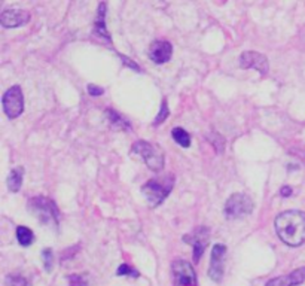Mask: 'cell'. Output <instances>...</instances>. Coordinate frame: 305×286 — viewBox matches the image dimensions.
Returning <instances> with one entry per match:
<instances>
[{
  "mask_svg": "<svg viewBox=\"0 0 305 286\" xmlns=\"http://www.w3.org/2000/svg\"><path fill=\"white\" fill-rule=\"evenodd\" d=\"M42 259H44V264H45V270H46V271H51V270H52V262H54L52 249H44V252H42Z\"/></svg>",
  "mask_w": 305,
  "mask_h": 286,
  "instance_id": "obj_20",
  "label": "cell"
},
{
  "mask_svg": "<svg viewBox=\"0 0 305 286\" xmlns=\"http://www.w3.org/2000/svg\"><path fill=\"white\" fill-rule=\"evenodd\" d=\"M274 227L280 240L289 246L305 243V213L300 210H286L276 218Z\"/></svg>",
  "mask_w": 305,
  "mask_h": 286,
  "instance_id": "obj_1",
  "label": "cell"
},
{
  "mask_svg": "<svg viewBox=\"0 0 305 286\" xmlns=\"http://www.w3.org/2000/svg\"><path fill=\"white\" fill-rule=\"evenodd\" d=\"M305 280V267L294 270L292 273L286 276H280L276 279H271L265 286H295L301 285Z\"/></svg>",
  "mask_w": 305,
  "mask_h": 286,
  "instance_id": "obj_13",
  "label": "cell"
},
{
  "mask_svg": "<svg viewBox=\"0 0 305 286\" xmlns=\"http://www.w3.org/2000/svg\"><path fill=\"white\" fill-rule=\"evenodd\" d=\"M208 237H210V231L207 227H198L192 234L183 235V241L194 247V261L195 262H198L200 258L202 256V253L208 244Z\"/></svg>",
  "mask_w": 305,
  "mask_h": 286,
  "instance_id": "obj_8",
  "label": "cell"
},
{
  "mask_svg": "<svg viewBox=\"0 0 305 286\" xmlns=\"http://www.w3.org/2000/svg\"><path fill=\"white\" fill-rule=\"evenodd\" d=\"M172 134H173V139H174L182 148H189V146H190V136H189L188 131H184L183 128H180V127L173 128Z\"/></svg>",
  "mask_w": 305,
  "mask_h": 286,
  "instance_id": "obj_17",
  "label": "cell"
},
{
  "mask_svg": "<svg viewBox=\"0 0 305 286\" xmlns=\"http://www.w3.org/2000/svg\"><path fill=\"white\" fill-rule=\"evenodd\" d=\"M16 238H18V243L21 246H30L34 241V234L28 227L20 225L16 228Z\"/></svg>",
  "mask_w": 305,
  "mask_h": 286,
  "instance_id": "obj_16",
  "label": "cell"
},
{
  "mask_svg": "<svg viewBox=\"0 0 305 286\" xmlns=\"http://www.w3.org/2000/svg\"><path fill=\"white\" fill-rule=\"evenodd\" d=\"M106 11V5L104 3H100V8H98V20L96 21V35L97 36H102L108 42H110V36L109 33L106 32V26H104V12Z\"/></svg>",
  "mask_w": 305,
  "mask_h": 286,
  "instance_id": "obj_15",
  "label": "cell"
},
{
  "mask_svg": "<svg viewBox=\"0 0 305 286\" xmlns=\"http://www.w3.org/2000/svg\"><path fill=\"white\" fill-rule=\"evenodd\" d=\"M226 255V247L224 244H214L212 250V259L208 267V276L214 282H220L224 277V259Z\"/></svg>",
  "mask_w": 305,
  "mask_h": 286,
  "instance_id": "obj_9",
  "label": "cell"
},
{
  "mask_svg": "<svg viewBox=\"0 0 305 286\" xmlns=\"http://www.w3.org/2000/svg\"><path fill=\"white\" fill-rule=\"evenodd\" d=\"M6 285L8 286H30V282L20 276V274H10L6 277Z\"/></svg>",
  "mask_w": 305,
  "mask_h": 286,
  "instance_id": "obj_19",
  "label": "cell"
},
{
  "mask_svg": "<svg viewBox=\"0 0 305 286\" xmlns=\"http://www.w3.org/2000/svg\"><path fill=\"white\" fill-rule=\"evenodd\" d=\"M30 21V14L24 9H6L0 17V23L6 29H15Z\"/></svg>",
  "mask_w": 305,
  "mask_h": 286,
  "instance_id": "obj_11",
  "label": "cell"
},
{
  "mask_svg": "<svg viewBox=\"0 0 305 286\" xmlns=\"http://www.w3.org/2000/svg\"><path fill=\"white\" fill-rule=\"evenodd\" d=\"M22 177H24V167H15L9 173L8 177V188L12 192H18L22 185Z\"/></svg>",
  "mask_w": 305,
  "mask_h": 286,
  "instance_id": "obj_14",
  "label": "cell"
},
{
  "mask_svg": "<svg viewBox=\"0 0 305 286\" xmlns=\"http://www.w3.org/2000/svg\"><path fill=\"white\" fill-rule=\"evenodd\" d=\"M173 185H174V179L172 174L164 177H154L142 186V191L148 198V201L150 203V206L156 207L168 197V194L173 189Z\"/></svg>",
  "mask_w": 305,
  "mask_h": 286,
  "instance_id": "obj_2",
  "label": "cell"
},
{
  "mask_svg": "<svg viewBox=\"0 0 305 286\" xmlns=\"http://www.w3.org/2000/svg\"><path fill=\"white\" fill-rule=\"evenodd\" d=\"M168 106H167V102L164 100L162 102V106H161V112L158 114V116L155 118V121H154V125H160L161 122H164L166 119H167V116H168Z\"/></svg>",
  "mask_w": 305,
  "mask_h": 286,
  "instance_id": "obj_21",
  "label": "cell"
},
{
  "mask_svg": "<svg viewBox=\"0 0 305 286\" xmlns=\"http://www.w3.org/2000/svg\"><path fill=\"white\" fill-rule=\"evenodd\" d=\"M70 280V286H88L86 279L82 274H73L72 277H68Z\"/></svg>",
  "mask_w": 305,
  "mask_h": 286,
  "instance_id": "obj_23",
  "label": "cell"
},
{
  "mask_svg": "<svg viewBox=\"0 0 305 286\" xmlns=\"http://www.w3.org/2000/svg\"><path fill=\"white\" fill-rule=\"evenodd\" d=\"M173 56V47L167 41H156L149 48V57L156 64H164L170 61Z\"/></svg>",
  "mask_w": 305,
  "mask_h": 286,
  "instance_id": "obj_12",
  "label": "cell"
},
{
  "mask_svg": "<svg viewBox=\"0 0 305 286\" xmlns=\"http://www.w3.org/2000/svg\"><path fill=\"white\" fill-rule=\"evenodd\" d=\"M116 274H118V276H132V277H138V273H137L134 268H131L128 264H122L121 267L118 268Z\"/></svg>",
  "mask_w": 305,
  "mask_h": 286,
  "instance_id": "obj_22",
  "label": "cell"
},
{
  "mask_svg": "<svg viewBox=\"0 0 305 286\" xmlns=\"http://www.w3.org/2000/svg\"><path fill=\"white\" fill-rule=\"evenodd\" d=\"M282 195H283V197L292 195V188H290V186H283V188H282Z\"/></svg>",
  "mask_w": 305,
  "mask_h": 286,
  "instance_id": "obj_25",
  "label": "cell"
},
{
  "mask_svg": "<svg viewBox=\"0 0 305 286\" xmlns=\"http://www.w3.org/2000/svg\"><path fill=\"white\" fill-rule=\"evenodd\" d=\"M131 154L140 157L150 170L161 172L164 167V152L158 145L149 143L146 140H138L132 145Z\"/></svg>",
  "mask_w": 305,
  "mask_h": 286,
  "instance_id": "obj_3",
  "label": "cell"
},
{
  "mask_svg": "<svg viewBox=\"0 0 305 286\" xmlns=\"http://www.w3.org/2000/svg\"><path fill=\"white\" fill-rule=\"evenodd\" d=\"M2 103H3V111L8 118H10V119L18 118L24 111V96H22L21 87L20 85L10 87L4 93Z\"/></svg>",
  "mask_w": 305,
  "mask_h": 286,
  "instance_id": "obj_6",
  "label": "cell"
},
{
  "mask_svg": "<svg viewBox=\"0 0 305 286\" xmlns=\"http://www.w3.org/2000/svg\"><path fill=\"white\" fill-rule=\"evenodd\" d=\"M253 210V201L243 192L232 194L225 203V216L228 219H238L250 215Z\"/></svg>",
  "mask_w": 305,
  "mask_h": 286,
  "instance_id": "obj_5",
  "label": "cell"
},
{
  "mask_svg": "<svg viewBox=\"0 0 305 286\" xmlns=\"http://www.w3.org/2000/svg\"><path fill=\"white\" fill-rule=\"evenodd\" d=\"M28 209L34 216L39 218L42 224H52L57 225L60 219V212L56 203L46 197H36L28 201Z\"/></svg>",
  "mask_w": 305,
  "mask_h": 286,
  "instance_id": "obj_4",
  "label": "cell"
},
{
  "mask_svg": "<svg viewBox=\"0 0 305 286\" xmlns=\"http://www.w3.org/2000/svg\"><path fill=\"white\" fill-rule=\"evenodd\" d=\"M172 271L174 283L178 286H196V274L188 261L176 259L172 265Z\"/></svg>",
  "mask_w": 305,
  "mask_h": 286,
  "instance_id": "obj_7",
  "label": "cell"
},
{
  "mask_svg": "<svg viewBox=\"0 0 305 286\" xmlns=\"http://www.w3.org/2000/svg\"><path fill=\"white\" fill-rule=\"evenodd\" d=\"M88 93H90L91 96H94V97H98V96H102V94L104 93V90H103L102 87H97V85H94V84H90V85H88Z\"/></svg>",
  "mask_w": 305,
  "mask_h": 286,
  "instance_id": "obj_24",
  "label": "cell"
},
{
  "mask_svg": "<svg viewBox=\"0 0 305 286\" xmlns=\"http://www.w3.org/2000/svg\"><path fill=\"white\" fill-rule=\"evenodd\" d=\"M240 66L242 69H256L260 75H266L270 64L268 58L264 54L254 53V51H246L240 57Z\"/></svg>",
  "mask_w": 305,
  "mask_h": 286,
  "instance_id": "obj_10",
  "label": "cell"
},
{
  "mask_svg": "<svg viewBox=\"0 0 305 286\" xmlns=\"http://www.w3.org/2000/svg\"><path fill=\"white\" fill-rule=\"evenodd\" d=\"M106 115L109 116V119H110V122L116 127V128H120V130H128L131 125L122 118L121 115H118L115 111H112V109H108L106 111Z\"/></svg>",
  "mask_w": 305,
  "mask_h": 286,
  "instance_id": "obj_18",
  "label": "cell"
}]
</instances>
